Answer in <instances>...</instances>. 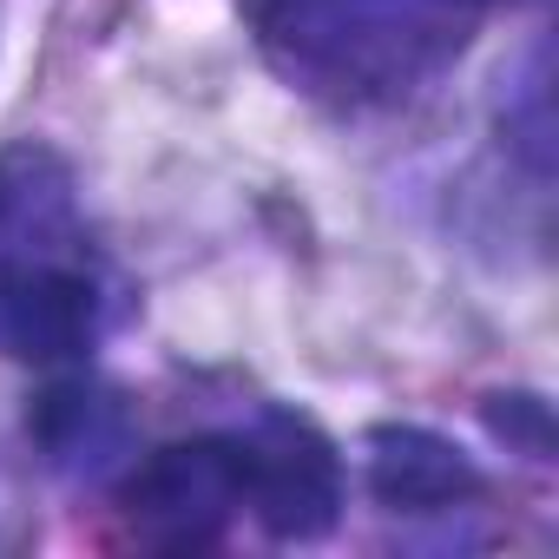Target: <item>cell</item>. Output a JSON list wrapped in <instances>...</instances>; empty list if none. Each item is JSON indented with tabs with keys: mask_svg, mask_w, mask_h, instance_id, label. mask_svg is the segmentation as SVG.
<instances>
[{
	"mask_svg": "<svg viewBox=\"0 0 559 559\" xmlns=\"http://www.w3.org/2000/svg\"><path fill=\"white\" fill-rule=\"evenodd\" d=\"M243 467V507L270 539H323L343 513V461L336 448L297 421V415H263L237 435Z\"/></svg>",
	"mask_w": 559,
	"mask_h": 559,
	"instance_id": "obj_1",
	"label": "cell"
},
{
	"mask_svg": "<svg viewBox=\"0 0 559 559\" xmlns=\"http://www.w3.org/2000/svg\"><path fill=\"white\" fill-rule=\"evenodd\" d=\"M243 507L237 435H198L145 454L126 480V520L152 546H204Z\"/></svg>",
	"mask_w": 559,
	"mask_h": 559,
	"instance_id": "obj_2",
	"label": "cell"
},
{
	"mask_svg": "<svg viewBox=\"0 0 559 559\" xmlns=\"http://www.w3.org/2000/svg\"><path fill=\"white\" fill-rule=\"evenodd\" d=\"M99 336V290L67 263H21L0 276V343L27 362H67Z\"/></svg>",
	"mask_w": 559,
	"mask_h": 559,
	"instance_id": "obj_3",
	"label": "cell"
},
{
	"mask_svg": "<svg viewBox=\"0 0 559 559\" xmlns=\"http://www.w3.org/2000/svg\"><path fill=\"white\" fill-rule=\"evenodd\" d=\"M362 454H369V493L395 513H448L480 493L474 454H461L435 428H376Z\"/></svg>",
	"mask_w": 559,
	"mask_h": 559,
	"instance_id": "obj_4",
	"label": "cell"
},
{
	"mask_svg": "<svg viewBox=\"0 0 559 559\" xmlns=\"http://www.w3.org/2000/svg\"><path fill=\"white\" fill-rule=\"evenodd\" d=\"M34 435L53 461H99V448L119 435V415L99 389H53L34 408Z\"/></svg>",
	"mask_w": 559,
	"mask_h": 559,
	"instance_id": "obj_5",
	"label": "cell"
},
{
	"mask_svg": "<svg viewBox=\"0 0 559 559\" xmlns=\"http://www.w3.org/2000/svg\"><path fill=\"white\" fill-rule=\"evenodd\" d=\"M487 421H493V435L526 441L533 454L552 448V421H546V402H539V395H493V402H487Z\"/></svg>",
	"mask_w": 559,
	"mask_h": 559,
	"instance_id": "obj_6",
	"label": "cell"
},
{
	"mask_svg": "<svg viewBox=\"0 0 559 559\" xmlns=\"http://www.w3.org/2000/svg\"><path fill=\"white\" fill-rule=\"evenodd\" d=\"M467 8H487V0H467Z\"/></svg>",
	"mask_w": 559,
	"mask_h": 559,
	"instance_id": "obj_7",
	"label": "cell"
},
{
	"mask_svg": "<svg viewBox=\"0 0 559 559\" xmlns=\"http://www.w3.org/2000/svg\"><path fill=\"white\" fill-rule=\"evenodd\" d=\"M0 224H8V217H0Z\"/></svg>",
	"mask_w": 559,
	"mask_h": 559,
	"instance_id": "obj_8",
	"label": "cell"
}]
</instances>
